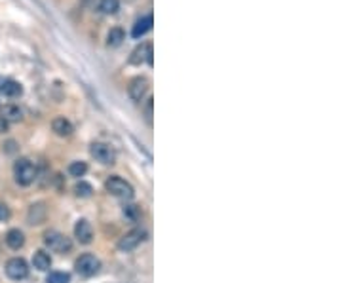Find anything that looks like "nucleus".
<instances>
[{
    "label": "nucleus",
    "instance_id": "1",
    "mask_svg": "<svg viewBox=\"0 0 342 283\" xmlns=\"http://www.w3.org/2000/svg\"><path fill=\"white\" fill-rule=\"evenodd\" d=\"M14 175H16V182L18 184L28 186V184H32L34 179H36V168L27 158H19L16 162V166H14Z\"/></svg>",
    "mask_w": 342,
    "mask_h": 283
},
{
    "label": "nucleus",
    "instance_id": "2",
    "mask_svg": "<svg viewBox=\"0 0 342 283\" xmlns=\"http://www.w3.org/2000/svg\"><path fill=\"white\" fill-rule=\"evenodd\" d=\"M104 188H106L108 194H112V196L120 200H132L135 196V190H133L132 184L128 180H124L122 177H118V175L108 177L106 182H104Z\"/></svg>",
    "mask_w": 342,
    "mask_h": 283
},
{
    "label": "nucleus",
    "instance_id": "3",
    "mask_svg": "<svg viewBox=\"0 0 342 283\" xmlns=\"http://www.w3.org/2000/svg\"><path fill=\"white\" fill-rule=\"evenodd\" d=\"M44 244L52 251H56V253H68L70 247H72L70 240L63 236L61 232H57V230H48L46 234H44Z\"/></svg>",
    "mask_w": 342,
    "mask_h": 283
},
{
    "label": "nucleus",
    "instance_id": "4",
    "mask_svg": "<svg viewBox=\"0 0 342 283\" xmlns=\"http://www.w3.org/2000/svg\"><path fill=\"white\" fill-rule=\"evenodd\" d=\"M74 268L80 276H84V278H92V276H95L97 272H99L101 262H99V258H97L95 255L86 253V255H82L80 258H76Z\"/></svg>",
    "mask_w": 342,
    "mask_h": 283
},
{
    "label": "nucleus",
    "instance_id": "5",
    "mask_svg": "<svg viewBox=\"0 0 342 283\" xmlns=\"http://www.w3.org/2000/svg\"><path fill=\"white\" fill-rule=\"evenodd\" d=\"M144 240H146V232H144L142 228H133V230H130L126 236L120 238V242H118V249L128 253V251L137 249Z\"/></svg>",
    "mask_w": 342,
    "mask_h": 283
},
{
    "label": "nucleus",
    "instance_id": "6",
    "mask_svg": "<svg viewBox=\"0 0 342 283\" xmlns=\"http://www.w3.org/2000/svg\"><path fill=\"white\" fill-rule=\"evenodd\" d=\"M90 152H92V156H94L95 160L99 162V164H103V166H112L114 162H116V152L106 142H94L90 146Z\"/></svg>",
    "mask_w": 342,
    "mask_h": 283
},
{
    "label": "nucleus",
    "instance_id": "7",
    "mask_svg": "<svg viewBox=\"0 0 342 283\" xmlns=\"http://www.w3.org/2000/svg\"><path fill=\"white\" fill-rule=\"evenodd\" d=\"M6 276H8L10 280H25L28 276V264L25 262V258H21V256H14V258H10L8 262H6Z\"/></svg>",
    "mask_w": 342,
    "mask_h": 283
},
{
    "label": "nucleus",
    "instance_id": "8",
    "mask_svg": "<svg viewBox=\"0 0 342 283\" xmlns=\"http://www.w3.org/2000/svg\"><path fill=\"white\" fill-rule=\"evenodd\" d=\"M148 92V80L144 78V76H137V78H133L130 86H128V94L132 97V101L135 103H139L142 97L146 95Z\"/></svg>",
    "mask_w": 342,
    "mask_h": 283
},
{
    "label": "nucleus",
    "instance_id": "9",
    "mask_svg": "<svg viewBox=\"0 0 342 283\" xmlns=\"http://www.w3.org/2000/svg\"><path fill=\"white\" fill-rule=\"evenodd\" d=\"M148 63L152 65V44H141L133 50L132 57H130V63L133 65H141V63Z\"/></svg>",
    "mask_w": 342,
    "mask_h": 283
},
{
    "label": "nucleus",
    "instance_id": "10",
    "mask_svg": "<svg viewBox=\"0 0 342 283\" xmlns=\"http://www.w3.org/2000/svg\"><path fill=\"white\" fill-rule=\"evenodd\" d=\"M74 236L80 244H90V242H92V238H94V230H92V224H90L86 218H82V220H78V222H76Z\"/></svg>",
    "mask_w": 342,
    "mask_h": 283
},
{
    "label": "nucleus",
    "instance_id": "11",
    "mask_svg": "<svg viewBox=\"0 0 342 283\" xmlns=\"http://www.w3.org/2000/svg\"><path fill=\"white\" fill-rule=\"evenodd\" d=\"M52 130L59 135V137H70L72 132H74V128H72V124L68 122L66 118L63 116H59V118H54V122H52Z\"/></svg>",
    "mask_w": 342,
    "mask_h": 283
},
{
    "label": "nucleus",
    "instance_id": "12",
    "mask_svg": "<svg viewBox=\"0 0 342 283\" xmlns=\"http://www.w3.org/2000/svg\"><path fill=\"white\" fill-rule=\"evenodd\" d=\"M6 246L10 247V249H21L23 247V244H25V236H23V232L21 230H18V228H12V230H8V234H6Z\"/></svg>",
    "mask_w": 342,
    "mask_h": 283
},
{
    "label": "nucleus",
    "instance_id": "13",
    "mask_svg": "<svg viewBox=\"0 0 342 283\" xmlns=\"http://www.w3.org/2000/svg\"><path fill=\"white\" fill-rule=\"evenodd\" d=\"M152 28V16H144V18L137 19L135 25L132 28V36L133 38H141L144 32H148Z\"/></svg>",
    "mask_w": 342,
    "mask_h": 283
},
{
    "label": "nucleus",
    "instance_id": "14",
    "mask_svg": "<svg viewBox=\"0 0 342 283\" xmlns=\"http://www.w3.org/2000/svg\"><path fill=\"white\" fill-rule=\"evenodd\" d=\"M0 94L6 95V97H19V95L23 94V88L16 80H4L0 84Z\"/></svg>",
    "mask_w": 342,
    "mask_h": 283
},
{
    "label": "nucleus",
    "instance_id": "15",
    "mask_svg": "<svg viewBox=\"0 0 342 283\" xmlns=\"http://www.w3.org/2000/svg\"><path fill=\"white\" fill-rule=\"evenodd\" d=\"M32 266L40 272H48L52 268V256L48 255L46 251H36L32 256Z\"/></svg>",
    "mask_w": 342,
    "mask_h": 283
},
{
    "label": "nucleus",
    "instance_id": "16",
    "mask_svg": "<svg viewBox=\"0 0 342 283\" xmlns=\"http://www.w3.org/2000/svg\"><path fill=\"white\" fill-rule=\"evenodd\" d=\"M46 218V206L44 204H34L28 209V224H40Z\"/></svg>",
    "mask_w": 342,
    "mask_h": 283
},
{
    "label": "nucleus",
    "instance_id": "17",
    "mask_svg": "<svg viewBox=\"0 0 342 283\" xmlns=\"http://www.w3.org/2000/svg\"><path fill=\"white\" fill-rule=\"evenodd\" d=\"M2 118L6 122H21L23 112H21V108H19L18 104H4L2 106Z\"/></svg>",
    "mask_w": 342,
    "mask_h": 283
},
{
    "label": "nucleus",
    "instance_id": "18",
    "mask_svg": "<svg viewBox=\"0 0 342 283\" xmlns=\"http://www.w3.org/2000/svg\"><path fill=\"white\" fill-rule=\"evenodd\" d=\"M126 40V32L122 27H112L106 34V46L108 48H118Z\"/></svg>",
    "mask_w": 342,
    "mask_h": 283
},
{
    "label": "nucleus",
    "instance_id": "19",
    "mask_svg": "<svg viewBox=\"0 0 342 283\" xmlns=\"http://www.w3.org/2000/svg\"><path fill=\"white\" fill-rule=\"evenodd\" d=\"M99 10L104 16H112L120 10V0H99Z\"/></svg>",
    "mask_w": 342,
    "mask_h": 283
},
{
    "label": "nucleus",
    "instance_id": "20",
    "mask_svg": "<svg viewBox=\"0 0 342 283\" xmlns=\"http://www.w3.org/2000/svg\"><path fill=\"white\" fill-rule=\"evenodd\" d=\"M86 171H88V164H86V162H72V164L68 166V173H70L72 177H84Z\"/></svg>",
    "mask_w": 342,
    "mask_h": 283
},
{
    "label": "nucleus",
    "instance_id": "21",
    "mask_svg": "<svg viewBox=\"0 0 342 283\" xmlns=\"http://www.w3.org/2000/svg\"><path fill=\"white\" fill-rule=\"evenodd\" d=\"M74 192H76V196H80V198H90V196H92V192H94V188H92V184H88V182H84V180H80V182L74 186Z\"/></svg>",
    "mask_w": 342,
    "mask_h": 283
},
{
    "label": "nucleus",
    "instance_id": "22",
    "mask_svg": "<svg viewBox=\"0 0 342 283\" xmlns=\"http://www.w3.org/2000/svg\"><path fill=\"white\" fill-rule=\"evenodd\" d=\"M68 282H70V276L65 274V272H52L46 280V283H68Z\"/></svg>",
    "mask_w": 342,
    "mask_h": 283
},
{
    "label": "nucleus",
    "instance_id": "23",
    "mask_svg": "<svg viewBox=\"0 0 342 283\" xmlns=\"http://www.w3.org/2000/svg\"><path fill=\"white\" fill-rule=\"evenodd\" d=\"M124 215L128 218H132V220H137L139 215H141V211H139L137 206H126V208H124Z\"/></svg>",
    "mask_w": 342,
    "mask_h": 283
},
{
    "label": "nucleus",
    "instance_id": "24",
    "mask_svg": "<svg viewBox=\"0 0 342 283\" xmlns=\"http://www.w3.org/2000/svg\"><path fill=\"white\" fill-rule=\"evenodd\" d=\"M10 217H12V213H10V208L6 206V204H0V222H6Z\"/></svg>",
    "mask_w": 342,
    "mask_h": 283
},
{
    "label": "nucleus",
    "instance_id": "25",
    "mask_svg": "<svg viewBox=\"0 0 342 283\" xmlns=\"http://www.w3.org/2000/svg\"><path fill=\"white\" fill-rule=\"evenodd\" d=\"M144 112H146V120L148 124L152 122V99H148V103H146V108H144Z\"/></svg>",
    "mask_w": 342,
    "mask_h": 283
},
{
    "label": "nucleus",
    "instance_id": "26",
    "mask_svg": "<svg viewBox=\"0 0 342 283\" xmlns=\"http://www.w3.org/2000/svg\"><path fill=\"white\" fill-rule=\"evenodd\" d=\"M10 130V122H6L2 116H0V133H6Z\"/></svg>",
    "mask_w": 342,
    "mask_h": 283
},
{
    "label": "nucleus",
    "instance_id": "27",
    "mask_svg": "<svg viewBox=\"0 0 342 283\" xmlns=\"http://www.w3.org/2000/svg\"><path fill=\"white\" fill-rule=\"evenodd\" d=\"M4 146H6V152H10V154H12V152H16V142L14 141H8Z\"/></svg>",
    "mask_w": 342,
    "mask_h": 283
},
{
    "label": "nucleus",
    "instance_id": "28",
    "mask_svg": "<svg viewBox=\"0 0 342 283\" xmlns=\"http://www.w3.org/2000/svg\"><path fill=\"white\" fill-rule=\"evenodd\" d=\"M82 2H84V4H94L95 0H82Z\"/></svg>",
    "mask_w": 342,
    "mask_h": 283
}]
</instances>
